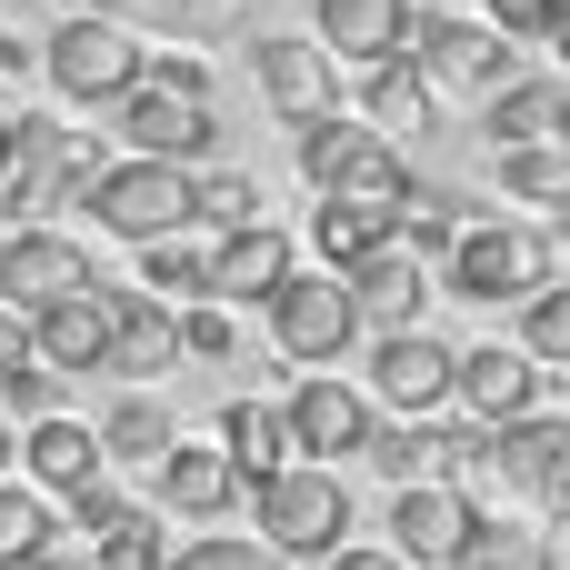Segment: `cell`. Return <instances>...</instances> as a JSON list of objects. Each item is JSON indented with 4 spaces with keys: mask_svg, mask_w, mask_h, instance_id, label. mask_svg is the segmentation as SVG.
<instances>
[{
    "mask_svg": "<svg viewBox=\"0 0 570 570\" xmlns=\"http://www.w3.org/2000/svg\"><path fill=\"white\" fill-rule=\"evenodd\" d=\"M561 261H551V240H541V220H511V210H461V230H451V250H441V291L451 301H481V311H521L541 281H551Z\"/></svg>",
    "mask_w": 570,
    "mask_h": 570,
    "instance_id": "obj_1",
    "label": "cell"
},
{
    "mask_svg": "<svg viewBox=\"0 0 570 570\" xmlns=\"http://www.w3.org/2000/svg\"><path fill=\"white\" fill-rule=\"evenodd\" d=\"M240 501H250V521H261L250 541H261L271 561H331V551L351 541V481L321 471V461L271 471V481H250Z\"/></svg>",
    "mask_w": 570,
    "mask_h": 570,
    "instance_id": "obj_2",
    "label": "cell"
},
{
    "mask_svg": "<svg viewBox=\"0 0 570 570\" xmlns=\"http://www.w3.org/2000/svg\"><path fill=\"white\" fill-rule=\"evenodd\" d=\"M90 170H100V140H90V130H60V120L20 110L10 160H0V210H10V230H50V210H80Z\"/></svg>",
    "mask_w": 570,
    "mask_h": 570,
    "instance_id": "obj_3",
    "label": "cell"
},
{
    "mask_svg": "<svg viewBox=\"0 0 570 570\" xmlns=\"http://www.w3.org/2000/svg\"><path fill=\"white\" fill-rule=\"evenodd\" d=\"M401 60L421 70L431 100H491V90L511 80V40H501L491 20H471V10H411Z\"/></svg>",
    "mask_w": 570,
    "mask_h": 570,
    "instance_id": "obj_4",
    "label": "cell"
},
{
    "mask_svg": "<svg viewBox=\"0 0 570 570\" xmlns=\"http://www.w3.org/2000/svg\"><path fill=\"white\" fill-rule=\"evenodd\" d=\"M80 210L100 220V240H170V230H190V170H170V160H100L90 170V190H80Z\"/></svg>",
    "mask_w": 570,
    "mask_h": 570,
    "instance_id": "obj_5",
    "label": "cell"
},
{
    "mask_svg": "<svg viewBox=\"0 0 570 570\" xmlns=\"http://www.w3.org/2000/svg\"><path fill=\"white\" fill-rule=\"evenodd\" d=\"M140 60H150V40H130V30L100 20V10H70V20L40 40V80H50L60 100H80V110H110V100L140 80Z\"/></svg>",
    "mask_w": 570,
    "mask_h": 570,
    "instance_id": "obj_6",
    "label": "cell"
},
{
    "mask_svg": "<svg viewBox=\"0 0 570 570\" xmlns=\"http://www.w3.org/2000/svg\"><path fill=\"white\" fill-rule=\"evenodd\" d=\"M110 140L130 160H170V170H210L220 160V100H180L160 80H130L110 100Z\"/></svg>",
    "mask_w": 570,
    "mask_h": 570,
    "instance_id": "obj_7",
    "label": "cell"
},
{
    "mask_svg": "<svg viewBox=\"0 0 570 570\" xmlns=\"http://www.w3.org/2000/svg\"><path fill=\"white\" fill-rule=\"evenodd\" d=\"M451 341L441 331H371V371H361V391H371V411L381 421H441L451 411Z\"/></svg>",
    "mask_w": 570,
    "mask_h": 570,
    "instance_id": "obj_8",
    "label": "cell"
},
{
    "mask_svg": "<svg viewBox=\"0 0 570 570\" xmlns=\"http://www.w3.org/2000/svg\"><path fill=\"white\" fill-rule=\"evenodd\" d=\"M261 321H271V351L281 361H341L351 341H361V321H351V291H341V271H291L271 301H261Z\"/></svg>",
    "mask_w": 570,
    "mask_h": 570,
    "instance_id": "obj_9",
    "label": "cell"
},
{
    "mask_svg": "<svg viewBox=\"0 0 570 570\" xmlns=\"http://www.w3.org/2000/svg\"><path fill=\"white\" fill-rule=\"evenodd\" d=\"M281 421H291V451H301V461L341 471V461H361V451H371V421H381V411H371V391H361V381L311 371V381H291Z\"/></svg>",
    "mask_w": 570,
    "mask_h": 570,
    "instance_id": "obj_10",
    "label": "cell"
},
{
    "mask_svg": "<svg viewBox=\"0 0 570 570\" xmlns=\"http://www.w3.org/2000/svg\"><path fill=\"white\" fill-rule=\"evenodd\" d=\"M541 391H551V371H541L521 341H481V351L451 361V401L471 411V431H511V421H531Z\"/></svg>",
    "mask_w": 570,
    "mask_h": 570,
    "instance_id": "obj_11",
    "label": "cell"
},
{
    "mask_svg": "<svg viewBox=\"0 0 570 570\" xmlns=\"http://www.w3.org/2000/svg\"><path fill=\"white\" fill-rule=\"evenodd\" d=\"M471 521H481V501L461 481H411V491H391V541L381 551L401 570H451L461 541H471Z\"/></svg>",
    "mask_w": 570,
    "mask_h": 570,
    "instance_id": "obj_12",
    "label": "cell"
},
{
    "mask_svg": "<svg viewBox=\"0 0 570 570\" xmlns=\"http://www.w3.org/2000/svg\"><path fill=\"white\" fill-rule=\"evenodd\" d=\"M70 291H100V271H90V250L70 230H0V311L30 321V311H50Z\"/></svg>",
    "mask_w": 570,
    "mask_h": 570,
    "instance_id": "obj_13",
    "label": "cell"
},
{
    "mask_svg": "<svg viewBox=\"0 0 570 570\" xmlns=\"http://www.w3.org/2000/svg\"><path fill=\"white\" fill-rule=\"evenodd\" d=\"M411 10L421 0H311V50L331 70H381V60H401Z\"/></svg>",
    "mask_w": 570,
    "mask_h": 570,
    "instance_id": "obj_14",
    "label": "cell"
},
{
    "mask_svg": "<svg viewBox=\"0 0 570 570\" xmlns=\"http://www.w3.org/2000/svg\"><path fill=\"white\" fill-rule=\"evenodd\" d=\"M240 60H250V90H261L281 120L331 110V60L311 50V30H250V40H240Z\"/></svg>",
    "mask_w": 570,
    "mask_h": 570,
    "instance_id": "obj_15",
    "label": "cell"
},
{
    "mask_svg": "<svg viewBox=\"0 0 570 570\" xmlns=\"http://www.w3.org/2000/svg\"><path fill=\"white\" fill-rule=\"evenodd\" d=\"M291 271H301V250H291L281 220H250V230H220L210 240V301L220 311H261Z\"/></svg>",
    "mask_w": 570,
    "mask_h": 570,
    "instance_id": "obj_16",
    "label": "cell"
},
{
    "mask_svg": "<svg viewBox=\"0 0 570 570\" xmlns=\"http://www.w3.org/2000/svg\"><path fill=\"white\" fill-rule=\"evenodd\" d=\"M10 461H20V491H40V501H70L80 481H100V471H110V461H100V441H90V421H70V411L20 421V431H10Z\"/></svg>",
    "mask_w": 570,
    "mask_h": 570,
    "instance_id": "obj_17",
    "label": "cell"
},
{
    "mask_svg": "<svg viewBox=\"0 0 570 570\" xmlns=\"http://www.w3.org/2000/svg\"><path fill=\"white\" fill-rule=\"evenodd\" d=\"M150 491H160V521H190V531H210L220 511H240V471L210 451V441H170L160 451V471H150Z\"/></svg>",
    "mask_w": 570,
    "mask_h": 570,
    "instance_id": "obj_18",
    "label": "cell"
},
{
    "mask_svg": "<svg viewBox=\"0 0 570 570\" xmlns=\"http://www.w3.org/2000/svg\"><path fill=\"white\" fill-rule=\"evenodd\" d=\"M90 10L120 20L130 40H180V50H200V40H250V30H261L250 0H90Z\"/></svg>",
    "mask_w": 570,
    "mask_h": 570,
    "instance_id": "obj_19",
    "label": "cell"
},
{
    "mask_svg": "<svg viewBox=\"0 0 570 570\" xmlns=\"http://www.w3.org/2000/svg\"><path fill=\"white\" fill-rule=\"evenodd\" d=\"M481 140H491V150L570 140V80H561V70H511V80L481 100Z\"/></svg>",
    "mask_w": 570,
    "mask_h": 570,
    "instance_id": "obj_20",
    "label": "cell"
},
{
    "mask_svg": "<svg viewBox=\"0 0 570 570\" xmlns=\"http://www.w3.org/2000/svg\"><path fill=\"white\" fill-rule=\"evenodd\" d=\"M341 291H351V321H361V331H421L431 271H421L401 240H381L371 261H351V271H341Z\"/></svg>",
    "mask_w": 570,
    "mask_h": 570,
    "instance_id": "obj_21",
    "label": "cell"
},
{
    "mask_svg": "<svg viewBox=\"0 0 570 570\" xmlns=\"http://www.w3.org/2000/svg\"><path fill=\"white\" fill-rule=\"evenodd\" d=\"M100 351H110V291H70V301L30 311V361L40 371L80 381V371H100Z\"/></svg>",
    "mask_w": 570,
    "mask_h": 570,
    "instance_id": "obj_22",
    "label": "cell"
},
{
    "mask_svg": "<svg viewBox=\"0 0 570 570\" xmlns=\"http://www.w3.org/2000/svg\"><path fill=\"white\" fill-rule=\"evenodd\" d=\"M100 371H120V381L180 371V321H170L150 291H110V351H100Z\"/></svg>",
    "mask_w": 570,
    "mask_h": 570,
    "instance_id": "obj_23",
    "label": "cell"
},
{
    "mask_svg": "<svg viewBox=\"0 0 570 570\" xmlns=\"http://www.w3.org/2000/svg\"><path fill=\"white\" fill-rule=\"evenodd\" d=\"M210 451H220V461L240 471V491L301 461V451H291V421H281V401H261V391H240V401H220V421H210Z\"/></svg>",
    "mask_w": 570,
    "mask_h": 570,
    "instance_id": "obj_24",
    "label": "cell"
},
{
    "mask_svg": "<svg viewBox=\"0 0 570 570\" xmlns=\"http://www.w3.org/2000/svg\"><path fill=\"white\" fill-rule=\"evenodd\" d=\"M90 441H100V461H120V471H160V451L180 441V421H170L150 391H120V401L90 421Z\"/></svg>",
    "mask_w": 570,
    "mask_h": 570,
    "instance_id": "obj_25",
    "label": "cell"
},
{
    "mask_svg": "<svg viewBox=\"0 0 570 570\" xmlns=\"http://www.w3.org/2000/svg\"><path fill=\"white\" fill-rule=\"evenodd\" d=\"M411 190H421V170L401 160V140H381V130H371V140H361V160H351L321 200H351V210H371V220H401V200H411Z\"/></svg>",
    "mask_w": 570,
    "mask_h": 570,
    "instance_id": "obj_26",
    "label": "cell"
},
{
    "mask_svg": "<svg viewBox=\"0 0 570 570\" xmlns=\"http://www.w3.org/2000/svg\"><path fill=\"white\" fill-rule=\"evenodd\" d=\"M361 461H381L391 491H411V481H451V421H371V451H361Z\"/></svg>",
    "mask_w": 570,
    "mask_h": 570,
    "instance_id": "obj_27",
    "label": "cell"
},
{
    "mask_svg": "<svg viewBox=\"0 0 570 570\" xmlns=\"http://www.w3.org/2000/svg\"><path fill=\"white\" fill-rule=\"evenodd\" d=\"M80 541H90V570H160L170 561V521H160L150 501H120V511L90 521Z\"/></svg>",
    "mask_w": 570,
    "mask_h": 570,
    "instance_id": "obj_28",
    "label": "cell"
},
{
    "mask_svg": "<svg viewBox=\"0 0 570 570\" xmlns=\"http://www.w3.org/2000/svg\"><path fill=\"white\" fill-rule=\"evenodd\" d=\"M140 291H150L160 311H190V301H210V240H190V230H170V240H140Z\"/></svg>",
    "mask_w": 570,
    "mask_h": 570,
    "instance_id": "obj_29",
    "label": "cell"
},
{
    "mask_svg": "<svg viewBox=\"0 0 570 570\" xmlns=\"http://www.w3.org/2000/svg\"><path fill=\"white\" fill-rule=\"evenodd\" d=\"M250 220H271V200H261V180L250 170H190V230L200 240H220V230H250Z\"/></svg>",
    "mask_w": 570,
    "mask_h": 570,
    "instance_id": "obj_30",
    "label": "cell"
},
{
    "mask_svg": "<svg viewBox=\"0 0 570 570\" xmlns=\"http://www.w3.org/2000/svg\"><path fill=\"white\" fill-rule=\"evenodd\" d=\"M431 110H441V100L421 90V70H411V60H381V70H361V120H371L381 140H391V130H431Z\"/></svg>",
    "mask_w": 570,
    "mask_h": 570,
    "instance_id": "obj_31",
    "label": "cell"
},
{
    "mask_svg": "<svg viewBox=\"0 0 570 570\" xmlns=\"http://www.w3.org/2000/svg\"><path fill=\"white\" fill-rule=\"evenodd\" d=\"M491 160H501V200H521V210H561V200H570V140L491 150Z\"/></svg>",
    "mask_w": 570,
    "mask_h": 570,
    "instance_id": "obj_32",
    "label": "cell"
},
{
    "mask_svg": "<svg viewBox=\"0 0 570 570\" xmlns=\"http://www.w3.org/2000/svg\"><path fill=\"white\" fill-rule=\"evenodd\" d=\"M291 130H301V180H311V190H331V180L361 160V140H371L361 110H311V120H291Z\"/></svg>",
    "mask_w": 570,
    "mask_h": 570,
    "instance_id": "obj_33",
    "label": "cell"
},
{
    "mask_svg": "<svg viewBox=\"0 0 570 570\" xmlns=\"http://www.w3.org/2000/svg\"><path fill=\"white\" fill-rule=\"evenodd\" d=\"M521 351H531L551 381H570V271H551V281L521 301Z\"/></svg>",
    "mask_w": 570,
    "mask_h": 570,
    "instance_id": "obj_34",
    "label": "cell"
},
{
    "mask_svg": "<svg viewBox=\"0 0 570 570\" xmlns=\"http://www.w3.org/2000/svg\"><path fill=\"white\" fill-rule=\"evenodd\" d=\"M391 240V220H371V210H351V200H321L311 210V250H321V271H351V261H371Z\"/></svg>",
    "mask_w": 570,
    "mask_h": 570,
    "instance_id": "obj_35",
    "label": "cell"
},
{
    "mask_svg": "<svg viewBox=\"0 0 570 570\" xmlns=\"http://www.w3.org/2000/svg\"><path fill=\"white\" fill-rule=\"evenodd\" d=\"M451 570H551V541H541V531H511V521H491V511H481Z\"/></svg>",
    "mask_w": 570,
    "mask_h": 570,
    "instance_id": "obj_36",
    "label": "cell"
},
{
    "mask_svg": "<svg viewBox=\"0 0 570 570\" xmlns=\"http://www.w3.org/2000/svg\"><path fill=\"white\" fill-rule=\"evenodd\" d=\"M50 531H60V511H50L40 491H20V481H0V570H20L30 551H50Z\"/></svg>",
    "mask_w": 570,
    "mask_h": 570,
    "instance_id": "obj_37",
    "label": "cell"
},
{
    "mask_svg": "<svg viewBox=\"0 0 570 570\" xmlns=\"http://www.w3.org/2000/svg\"><path fill=\"white\" fill-rule=\"evenodd\" d=\"M160 570H291V561H271L250 531H200V541H170Z\"/></svg>",
    "mask_w": 570,
    "mask_h": 570,
    "instance_id": "obj_38",
    "label": "cell"
},
{
    "mask_svg": "<svg viewBox=\"0 0 570 570\" xmlns=\"http://www.w3.org/2000/svg\"><path fill=\"white\" fill-rule=\"evenodd\" d=\"M170 321H180V361H230L240 351V311H220V301H190Z\"/></svg>",
    "mask_w": 570,
    "mask_h": 570,
    "instance_id": "obj_39",
    "label": "cell"
},
{
    "mask_svg": "<svg viewBox=\"0 0 570 570\" xmlns=\"http://www.w3.org/2000/svg\"><path fill=\"white\" fill-rule=\"evenodd\" d=\"M60 411V371H40V361H10L0 371V421L20 431V421H50Z\"/></svg>",
    "mask_w": 570,
    "mask_h": 570,
    "instance_id": "obj_40",
    "label": "cell"
},
{
    "mask_svg": "<svg viewBox=\"0 0 570 570\" xmlns=\"http://www.w3.org/2000/svg\"><path fill=\"white\" fill-rule=\"evenodd\" d=\"M40 80V40H20V30H0V110H30L20 90Z\"/></svg>",
    "mask_w": 570,
    "mask_h": 570,
    "instance_id": "obj_41",
    "label": "cell"
},
{
    "mask_svg": "<svg viewBox=\"0 0 570 570\" xmlns=\"http://www.w3.org/2000/svg\"><path fill=\"white\" fill-rule=\"evenodd\" d=\"M471 20H491L501 40H541L551 30V0H471Z\"/></svg>",
    "mask_w": 570,
    "mask_h": 570,
    "instance_id": "obj_42",
    "label": "cell"
},
{
    "mask_svg": "<svg viewBox=\"0 0 570 570\" xmlns=\"http://www.w3.org/2000/svg\"><path fill=\"white\" fill-rule=\"evenodd\" d=\"M321 570H401V561H391L381 541H341V551H331V561H321Z\"/></svg>",
    "mask_w": 570,
    "mask_h": 570,
    "instance_id": "obj_43",
    "label": "cell"
},
{
    "mask_svg": "<svg viewBox=\"0 0 570 570\" xmlns=\"http://www.w3.org/2000/svg\"><path fill=\"white\" fill-rule=\"evenodd\" d=\"M10 361H30V321H20V311H0V371H10Z\"/></svg>",
    "mask_w": 570,
    "mask_h": 570,
    "instance_id": "obj_44",
    "label": "cell"
},
{
    "mask_svg": "<svg viewBox=\"0 0 570 570\" xmlns=\"http://www.w3.org/2000/svg\"><path fill=\"white\" fill-rule=\"evenodd\" d=\"M541 40H551V60H561V80H570V0H551V30Z\"/></svg>",
    "mask_w": 570,
    "mask_h": 570,
    "instance_id": "obj_45",
    "label": "cell"
},
{
    "mask_svg": "<svg viewBox=\"0 0 570 570\" xmlns=\"http://www.w3.org/2000/svg\"><path fill=\"white\" fill-rule=\"evenodd\" d=\"M541 240H551V261H570V200L551 210V220H541Z\"/></svg>",
    "mask_w": 570,
    "mask_h": 570,
    "instance_id": "obj_46",
    "label": "cell"
},
{
    "mask_svg": "<svg viewBox=\"0 0 570 570\" xmlns=\"http://www.w3.org/2000/svg\"><path fill=\"white\" fill-rule=\"evenodd\" d=\"M20 570H90V561H70V551H30Z\"/></svg>",
    "mask_w": 570,
    "mask_h": 570,
    "instance_id": "obj_47",
    "label": "cell"
},
{
    "mask_svg": "<svg viewBox=\"0 0 570 570\" xmlns=\"http://www.w3.org/2000/svg\"><path fill=\"white\" fill-rule=\"evenodd\" d=\"M10 130H20V110H0V160H10Z\"/></svg>",
    "mask_w": 570,
    "mask_h": 570,
    "instance_id": "obj_48",
    "label": "cell"
},
{
    "mask_svg": "<svg viewBox=\"0 0 570 570\" xmlns=\"http://www.w3.org/2000/svg\"><path fill=\"white\" fill-rule=\"evenodd\" d=\"M0 481H10V421H0Z\"/></svg>",
    "mask_w": 570,
    "mask_h": 570,
    "instance_id": "obj_49",
    "label": "cell"
},
{
    "mask_svg": "<svg viewBox=\"0 0 570 570\" xmlns=\"http://www.w3.org/2000/svg\"><path fill=\"white\" fill-rule=\"evenodd\" d=\"M50 10H60V20H70V10H90V0H50Z\"/></svg>",
    "mask_w": 570,
    "mask_h": 570,
    "instance_id": "obj_50",
    "label": "cell"
}]
</instances>
